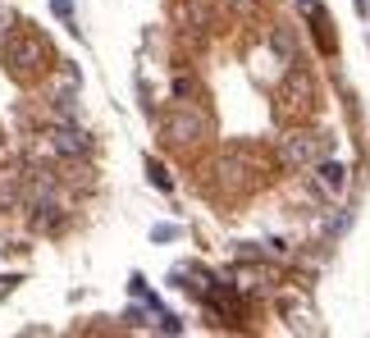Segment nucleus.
I'll list each match as a JSON object with an SVG mask.
<instances>
[{
	"instance_id": "39448f33",
	"label": "nucleus",
	"mask_w": 370,
	"mask_h": 338,
	"mask_svg": "<svg viewBox=\"0 0 370 338\" xmlns=\"http://www.w3.org/2000/svg\"><path fill=\"white\" fill-rule=\"evenodd\" d=\"M320 188H325V192H334V197H339L343 188H348V169H343L339 160H325V164H320Z\"/></svg>"
},
{
	"instance_id": "f03ea898",
	"label": "nucleus",
	"mask_w": 370,
	"mask_h": 338,
	"mask_svg": "<svg viewBox=\"0 0 370 338\" xmlns=\"http://www.w3.org/2000/svg\"><path fill=\"white\" fill-rule=\"evenodd\" d=\"M320 151H325V137H315V133H292L283 142V160L288 164H315Z\"/></svg>"
},
{
	"instance_id": "7ed1b4c3",
	"label": "nucleus",
	"mask_w": 370,
	"mask_h": 338,
	"mask_svg": "<svg viewBox=\"0 0 370 338\" xmlns=\"http://www.w3.org/2000/svg\"><path fill=\"white\" fill-rule=\"evenodd\" d=\"M50 146H55V151L59 155H83V151H87V133H83V128H73V124H55V128H50Z\"/></svg>"
},
{
	"instance_id": "6e6552de",
	"label": "nucleus",
	"mask_w": 370,
	"mask_h": 338,
	"mask_svg": "<svg viewBox=\"0 0 370 338\" xmlns=\"http://www.w3.org/2000/svg\"><path fill=\"white\" fill-rule=\"evenodd\" d=\"M50 5H55L59 19H69V14H73V0H50Z\"/></svg>"
},
{
	"instance_id": "1a4fd4ad",
	"label": "nucleus",
	"mask_w": 370,
	"mask_h": 338,
	"mask_svg": "<svg viewBox=\"0 0 370 338\" xmlns=\"http://www.w3.org/2000/svg\"><path fill=\"white\" fill-rule=\"evenodd\" d=\"M234 5H238V10H247V5H252V0H234Z\"/></svg>"
},
{
	"instance_id": "0eeeda50",
	"label": "nucleus",
	"mask_w": 370,
	"mask_h": 338,
	"mask_svg": "<svg viewBox=\"0 0 370 338\" xmlns=\"http://www.w3.org/2000/svg\"><path fill=\"white\" fill-rule=\"evenodd\" d=\"M151 183H156V188H165V192H169V174L160 169V164H151Z\"/></svg>"
},
{
	"instance_id": "f257e3e1",
	"label": "nucleus",
	"mask_w": 370,
	"mask_h": 338,
	"mask_svg": "<svg viewBox=\"0 0 370 338\" xmlns=\"http://www.w3.org/2000/svg\"><path fill=\"white\" fill-rule=\"evenodd\" d=\"M50 55L46 46H41V37H32V32L14 28L10 37H5V69H10V78H19V83H37L41 73H46Z\"/></svg>"
},
{
	"instance_id": "20e7f679",
	"label": "nucleus",
	"mask_w": 370,
	"mask_h": 338,
	"mask_svg": "<svg viewBox=\"0 0 370 338\" xmlns=\"http://www.w3.org/2000/svg\"><path fill=\"white\" fill-rule=\"evenodd\" d=\"M201 115H174L169 119V137H174V142H192V137H201Z\"/></svg>"
},
{
	"instance_id": "423d86ee",
	"label": "nucleus",
	"mask_w": 370,
	"mask_h": 338,
	"mask_svg": "<svg viewBox=\"0 0 370 338\" xmlns=\"http://www.w3.org/2000/svg\"><path fill=\"white\" fill-rule=\"evenodd\" d=\"M151 238H156V242H169V238H178V229H174V224H156V229H151Z\"/></svg>"
}]
</instances>
